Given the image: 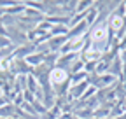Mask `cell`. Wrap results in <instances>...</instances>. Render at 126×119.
Instances as JSON below:
<instances>
[{"instance_id":"cell-1","label":"cell","mask_w":126,"mask_h":119,"mask_svg":"<svg viewBox=\"0 0 126 119\" xmlns=\"http://www.w3.org/2000/svg\"><path fill=\"white\" fill-rule=\"evenodd\" d=\"M86 39H88V46L89 47L96 49L102 54L109 53L114 37H112V33H110V30H109L107 19H96V23L89 28Z\"/></svg>"},{"instance_id":"cell-2","label":"cell","mask_w":126,"mask_h":119,"mask_svg":"<svg viewBox=\"0 0 126 119\" xmlns=\"http://www.w3.org/2000/svg\"><path fill=\"white\" fill-rule=\"evenodd\" d=\"M70 82V74L65 68H60V67H53L49 70V84L53 88H60L63 84Z\"/></svg>"},{"instance_id":"cell-3","label":"cell","mask_w":126,"mask_h":119,"mask_svg":"<svg viewBox=\"0 0 126 119\" xmlns=\"http://www.w3.org/2000/svg\"><path fill=\"white\" fill-rule=\"evenodd\" d=\"M88 32H89V26L86 25V21H81V23L70 26V30H68V39H82V37L88 35Z\"/></svg>"},{"instance_id":"cell-4","label":"cell","mask_w":126,"mask_h":119,"mask_svg":"<svg viewBox=\"0 0 126 119\" xmlns=\"http://www.w3.org/2000/svg\"><path fill=\"white\" fill-rule=\"evenodd\" d=\"M107 74H110V75H114V77H121V74H123V61H121V58H119V54L112 60V63H110V68H109V72Z\"/></svg>"},{"instance_id":"cell-5","label":"cell","mask_w":126,"mask_h":119,"mask_svg":"<svg viewBox=\"0 0 126 119\" xmlns=\"http://www.w3.org/2000/svg\"><path fill=\"white\" fill-rule=\"evenodd\" d=\"M16 112H18V109H16L12 103H7V105H4L2 109H0V119H9V117H16Z\"/></svg>"},{"instance_id":"cell-6","label":"cell","mask_w":126,"mask_h":119,"mask_svg":"<svg viewBox=\"0 0 126 119\" xmlns=\"http://www.w3.org/2000/svg\"><path fill=\"white\" fill-rule=\"evenodd\" d=\"M40 89V86H39V82H37V79L33 77V75H26V91H30V93H37Z\"/></svg>"},{"instance_id":"cell-7","label":"cell","mask_w":126,"mask_h":119,"mask_svg":"<svg viewBox=\"0 0 126 119\" xmlns=\"http://www.w3.org/2000/svg\"><path fill=\"white\" fill-rule=\"evenodd\" d=\"M68 25H54L51 30V37H58V35H68Z\"/></svg>"},{"instance_id":"cell-8","label":"cell","mask_w":126,"mask_h":119,"mask_svg":"<svg viewBox=\"0 0 126 119\" xmlns=\"http://www.w3.org/2000/svg\"><path fill=\"white\" fill-rule=\"evenodd\" d=\"M84 70V61L82 60H77V61L70 67V70H68V74H70V77L72 75H75V74H79V72H82Z\"/></svg>"},{"instance_id":"cell-9","label":"cell","mask_w":126,"mask_h":119,"mask_svg":"<svg viewBox=\"0 0 126 119\" xmlns=\"http://www.w3.org/2000/svg\"><path fill=\"white\" fill-rule=\"evenodd\" d=\"M9 46H12L11 40H9L7 37H0V49H5V47H9Z\"/></svg>"},{"instance_id":"cell-10","label":"cell","mask_w":126,"mask_h":119,"mask_svg":"<svg viewBox=\"0 0 126 119\" xmlns=\"http://www.w3.org/2000/svg\"><path fill=\"white\" fill-rule=\"evenodd\" d=\"M119 58H121V61H123V65H126V47L119 49Z\"/></svg>"},{"instance_id":"cell-11","label":"cell","mask_w":126,"mask_h":119,"mask_svg":"<svg viewBox=\"0 0 126 119\" xmlns=\"http://www.w3.org/2000/svg\"><path fill=\"white\" fill-rule=\"evenodd\" d=\"M0 37H7V30H5V26L0 23Z\"/></svg>"},{"instance_id":"cell-12","label":"cell","mask_w":126,"mask_h":119,"mask_svg":"<svg viewBox=\"0 0 126 119\" xmlns=\"http://www.w3.org/2000/svg\"><path fill=\"white\" fill-rule=\"evenodd\" d=\"M4 14H5V9H4V7H0V19L4 18Z\"/></svg>"}]
</instances>
